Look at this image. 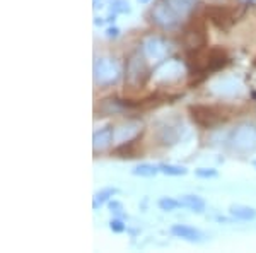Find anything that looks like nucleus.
I'll return each instance as SVG.
<instances>
[{
    "mask_svg": "<svg viewBox=\"0 0 256 253\" xmlns=\"http://www.w3.org/2000/svg\"><path fill=\"white\" fill-rule=\"evenodd\" d=\"M230 215H234L236 219H241V221H253L256 217V209L250 205H230L229 207Z\"/></svg>",
    "mask_w": 256,
    "mask_h": 253,
    "instance_id": "ddd939ff",
    "label": "nucleus"
},
{
    "mask_svg": "<svg viewBox=\"0 0 256 253\" xmlns=\"http://www.w3.org/2000/svg\"><path fill=\"white\" fill-rule=\"evenodd\" d=\"M244 6H256V0H242Z\"/></svg>",
    "mask_w": 256,
    "mask_h": 253,
    "instance_id": "5701e85b",
    "label": "nucleus"
},
{
    "mask_svg": "<svg viewBox=\"0 0 256 253\" xmlns=\"http://www.w3.org/2000/svg\"><path fill=\"white\" fill-rule=\"evenodd\" d=\"M171 233L172 236H176V238H183L192 243H198L204 238V234H202L200 231L192 226H186V224H174V226L171 227Z\"/></svg>",
    "mask_w": 256,
    "mask_h": 253,
    "instance_id": "9b49d317",
    "label": "nucleus"
},
{
    "mask_svg": "<svg viewBox=\"0 0 256 253\" xmlns=\"http://www.w3.org/2000/svg\"><path fill=\"white\" fill-rule=\"evenodd\" d=\"M183 43H184V47H186V50H196L207 45V30H205L204 21L195 19L184 28Z\"/></svg>",
    "mask_w": 256,
    "mask_h": 253,
    "instance_id": "6e6552de",
    "label": "nucleus"
},
{
    "mask_svg": "<svg viewBox=\"0 0 256 253\" xmlns=\"http://www.w3.org/2000/svg\"><path fill=\"white\" fill-rule=\"evenodd\" d=\"M159 171H160L159 166L148 164V163H142L132 169V173H134L135 176H144V178H152V176L158 175Z\"/></svg>",
    "mask_w": 256,
    "mask_h": 253,
    "instance_id": "dca6fc26",
    "label": "nucleus"
},
{
    "mask_svg": "<svg viewBox=\"0 0 256 253\" xmlns=\"http://www.w3.org/2000/svg\"><path fill=\"white\" fill-rule=\"evenodd\" d=\"M254 166H256V161H254Z\"/></svg>",
    "mask_w": 256,
    "mask_h": 253,
    "instance_id": "bb28decb",
    "label": "nucleus"
},
{
    "mask_svg": "<svg viewBox=\"0 0 256 253\" xmlns=\"http://www.w3.org/2000/svg\"><path fill=\"white\" fill-rule=\"evenodd\" d=\"M138 2H142V4H146V2H148V0H138Z\"/></svg>",
    "mask_w": 256,
    "mask_h": 253,
    "instance_id": "a878e982",
    "label": "nucleus"
},
{
    "mask_svg": "<svg viewBox=\"0 0 256 253\" xmlns=\"http://www.w3.org/2000/svg\"><path fill=\"white\" fill-rule=\"evenodd\" d=\"M205 16H207V19L214 24V26L222 31L230 30L238 21L236 11H234L232 7H227V6H207Z\"/></svg>",
    "mask_w": 256,
    "mask_h": 253,
    "instance_id": "0eeeda50",
    "label": "nucleus"
},
{
    "mask_svg": "<svg viewBox=\"0 0 256 253\" xmlns=\"http://www.w3.org/2000/svg\"><path fill=\"white\" fill-rule=\"evenodd\" d=\"M118 193V188H102V190H99V192L94 193V198H92V207L94 209H99L104 202H108L113 195H116Z\"/></svg>",
    "mask_w": 256,
    "mask_h": 253,
    "instance_id": "4468645a",
    "label": "nucleus"
},
{
    "mask_svg": "<svg viewBox=\"0 0 256 253\" xmlns=\"http://www.w3.org/2000/svg\"><path fill=\"white\" fill-rule=\"evenodd\" d=\"M227 146L239 156L253 154L256 151V127L250 125V123H241L230 132Z\"/></svg>",
    "mask_w": 256,
    "mask_h": 253,
    "instance_id": "f03ea898",
    "label": "nucleus"
},
{
    "mask_svg": "<svg viewBox=\"0 0 256 253\" xmlns=\"http://www.w3.org/2000/svg\"><path fill=\"white\" fill-rule=\"evenodd\" d=\"M132 11L128 0H111V11L106 21H113L116 18V14H128Z\"/></svg>",
    "mask_w": 256,
    "mask_h": 253,
    "instance_id": "2eb2a0df",
    "label": "nucleus"
},
{
    "mask_svg": "<svg viewBox=\"0 0 256 253\" xmlns=\"http://www.w3.org/2000/svg\"><path fill=\"white\" fill-rule=\"evenodd\" d=\"M113 139H114V130H113V125H106L104 128H101L99 132H96L92 137V147H94V152H102L106 151L111 144H113Z\"/></svg>",
    "mask_w": 256,
    "mask_h": 253,
    "instance_id": "9d476101",
    "label": "nucleus"
},
{
    "mask_svg": "<svg viewBox=\"0 0 256 253\" xmlns=\"http://www.w3.org/2000/svg\"><path fill=\"white\" fill-rule=\"evenodd\" d=\"M122 77V67L114 59H98L94 62V82L99 88H111Z\"/></svg>",
    "mask_w": 256,
    "mask_h": 253,
    "instance_id": "39448f33",
    "label": "nucleus"
},
{
    "mask_svg": "<svg viewBox=\"0 0 256 253\" xmlns=\"http://www.w3.org/2000/svg\"><path fill=\"white\" fill-rule=\"evenodd\" d=\"M160 173L168 176H184L188 173V169L184 166H178V164H168V163H160L159 164Z\"/></svg>",
    "mask_w": 256,
    "mask_h": 253,
    "instance_id": "f3484780",
    "label": "nucleus"
},
{
    "mask_svg": "<svg viewBox=\"0 0 256 253\" xmlns=\"http://www.w3.org/2000/svg\"><path fill=\"white\" fill-rule=\"evenodd\" d=\"M142 52L148 60H164L169 53V45L164 40L158 38V36H152L144 43Z\"/></svg>",
    "mask_w": 256,
    "mask_h": 253,
    "instance_id": "1a4fd4ad",
    "label": "nucleus"
},
{
    "mask_svg": "<svg viewBox=\"0 0 256 253\" xmlns=\"http://www.w3.org/2000/svg\"><path fill=\"white\" fill-rule=\"evenodd\" d=\"M195 175L198 178H216L218 173H217V169H214V168H198L195 171Z\"/></svg>",
    "mask_w": 256,
    "mask_h": 253,
    "instance_id": "6ab92c4d",
    "label": "nucleus"
},
{
    "mask_svg": "<svg viewBox=\"0 0 256 253\" xmlns=\"http://www.w3.org/2000/svg\"><path fill=\"white\" fill-rule=\"evenodd\" d=\"M110 210L113 214H116L118 217H123L125 215V212H123V207H122V204L120 202H116V200H113V202H110Z\"/></svg>",
    "mask_w": 256,
    "mask_h": 253,
    "instance_id": "412c9836",
    "label": "nucleus"
},
{
    "mask_svg": "<svg viewBox=\"0 0 256 253\" xmlns=\"http://www.w3.org/2000/svg\"><path fill=\"white\" fill-rule=\"evenodd\" d=\"M102 23H104V19H101V18H96V19H94V24H98V26H101Z\"/></svg>",
    "mask_w": 256,
    "mask_h": 253,
    "instance_id": "b1692460",
    "label": "nucleus"
},
{
    "mask_svg": "<svg viewBox=\"0 0 256 253\" xmlns=\"http://www.w3.org/2000/svg\"><path fill=\"white\" fill-rule=\"evenodd\" d=\"M180 205L181 207H186V209L193 210V212H204L205 210V200L202 197H198V195H183V197L180 198Z\"/></svg>",
    "mask_w": 256,
    "mask_h": 253,
    "instance_id": "f8f14e48",
    "label": "nucleus"
},
{
    "mask_svg": "<svg viewBox=\"0 0 256 253\" xmlns=\"http://www.w3.org/2000/svg\"><path fill=\"white\" fill-rule=\"evenodd\" d=\"M101 4H102V0H94V9H98V7H102Z\"/></svg>",
    "mask_w": 256,
    "mask_h": 253,
    "instance_id": "393cba45",
    "label": "nucleus"
},
{
    "mask_svg": "<svg viewBox=\"0 0 256 253\" xmlns=\"http://www.w3.org/2000/svg\"><path fill=\"white\" fill-rule=\"evenodd\" d=\"M106 36H108V38H118V36H120V30H118V28H108V30H106Z\"/></svg>",
    "mask_w": 256,
    "mask_h": 253,
    "instance_id": "4be33fe9",
    "label": "nucleus"
},
{
    "mask_svg": "<svg viewBox=\"0 0 256 253\" xmlns=\"http://www.w3.org/2000/svg\"><path fill=\"white\" fill-rule=\"evenodd\" d=\"M110 227H111V231H114V233H123L126 226L123 224L122 219H113V221L110 222Z\"/></svg>",
    "mask_w": 256,
    "mask_h": 253,
    "instance_id": "aec40b11",
    "label": "nucleus"
},
{
    "mask_svg": "<svg viewBox=\"0 0 256 253\" xmlns=\"http://www.w3.org/2000/svg\"><path fill=\"white\" fill-rule=\"evenodd\" d=\"M150 19L156 26L162 28V30H174L178 24L183 21L176 14V11L169 6L168 0H158L154 4V7L150 11Z\"/></svg>",
    "mask_w": 256,
    "mask_h": 253,
    "instance_id": "423d86ee",
    "label": "nucleus"
},
{
    "mask_svg": "<svg viewBox=\"0 0 256 253\" xmlns=\"http://www.w3.org/2000/svg\"><path fill=\"white\" fill-rule=\"evenodd\" d=\"M229 64V55L220 47H205L196 50H188L186 53V65L192 74H208L217 72Z\"/></svg>",
    "mask_w": 256,
    "mask_h": 253,
    "instance_id": "f257e3e1",
    "label": "nucleus"
},
{
    "mask_svg": "<svg viewBox=\"0 0 256 253\" xmlns=\"http://www.w3.org/2000/svg\"><path fill=\"white\" fill-rule=\"evenodd\" d=\"M176 207H181L180 205V200H174V198L171 197H162L159 200V209L160 210H166V212H171V210H174Z\"/></svg>",
    "mask_w": 256,
    "mask_h": 253,
    "instance_id": "a211bd4d",
    "label": "nucleus"
},
{
    "mask_svg": "<svg viewBox=\"0 0 256 253\" xmlns=\"http://www.w3.org/2000/svg\"><path fill=\"white\" fill-rule=\"evenodd\" d=\"M188 113L193 122L198 127L205 128V130H214V128L220 127L229 120V115L224 113L220 108L217 106H207V105H192L188 108Z\"/></svg>",
    "mask_w": 256,
    "mask_h": 253,
    "instance_id": "7ed1b4c3",
    "label": "nucleus"
},
{
    "mask_svg": "<svg viewBox=\"0 0 256 253\" xmlns=\"http://www.w3.org/2000/svg\"><path fill=\"white\" fill-rule=\"evenodd\" d=\"M152 76V70L147 64V57L140 52H135L126 62V82L132 88H140L147 84Z\"/></svg>",
    "mask_w": 256,
    "mask_h": 253,
    "instance_id": "20e7f679",
    "label": "nucleus"
}]
</instances>
